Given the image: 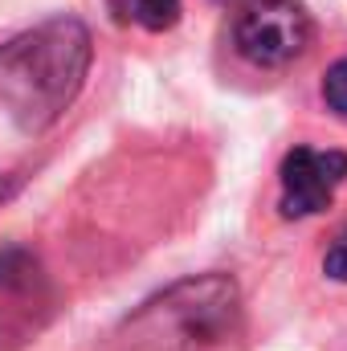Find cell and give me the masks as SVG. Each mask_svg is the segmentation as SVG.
Masks as SVG:
<instances>
[{
  "mask_svg": "<svg viewBox=\"0 0 347 351\" xmlns=\"http://www.w3.org/2000/svg\"><path fill=\"white\" fill-rule=\"evenodd\" d=\"M90 70V33L58 16L0 49V106L25 127L45 131L82 90Z\"/></svg>",
  "mask_w": 347,
  "mask_h": 351,
  "instance_id": "6da1fadb",
  "label": "cell"
},
{
  "mask_svg": "<svg viewBox=\"0 0 347 351\" xmlns=\"http://www.w3.org/2000/svg\"><path fill=\"white\" fill-rule=\"evenodd\" d=\"M233 41L250 66L278 70L311 45V16L298 0H250L237 16Z\"/></svg>",
  "mask_w": 347,
  "mask_h": 351,
  "instance_id": "7a4b0ae2",
  "label": "cell"
},
{
  "mask_svg": "<svg viewBox=\"0 0 347 351\" xmlns=\"http://www.w3.org/2000/svg\"><path fill=\"white\" fill-rule=\"evenodd\" d=\"M347 180V156L344 152H319V147H294L282 160V217L302 221L315 217L331 204Z\"/></svg>",
  "mask_w": 347,
  "mask_h": 351,
  "instance_id": "3957f363",
  "label": "cell"
},
{
  "mask_svg": "<svg viewBox=\"0 0 347 351\" xmlns=\"http://www.w3.org/2000/svg\"><path fill=\"white\" fill-rule=\"evenodd\" d=\"M115 8L119 21H131V25H143L152 33L160 29H172L180 21V0H106Z\"/></svg>",
  "mask_w": 347,
  "mask_h": 351,
  "instance_id": "277c9868",
  "label": "cell"
},
{
  "mask_svg": "<svg viewBox=\"0 0 347 351\" xmlns=\"http://www.w3.org/2000/svg\"><path fill=\"white\" fill-rule=\"evenodd\" d=\"M323 98L335 114H347V58L323 74Z\"/></svg>",
  "mask_w": 347,
  "mask_h": 351,
  "instance_id": "5b68a950",
  "label": "cell"
},
{
  "mask_svg": "<svg viewBox=\"0 0 347 351\" xmlns=\"http://www.w3.org/2000/svg\"><path fill=\"white\" fill-rule=\"evenodd\" d=\"M323 269H327V278L347 282V229L331 241V250H327V258H323Z\"/></svg>",
  "mask_w": 347,
  "mask_h": 351,
  "instance_id": "8992f818",
  "label": "cell"
},
{
  "mask_svg": "<svg viewBox=\"0 0 347 351\" xmlns=\"http://www.w3.org/2000/svg\"><path fill=\"white\" fill-rule=\"evenodd\" d=\"M0 196H4V184H0Z\"/></svg>",
  "mask_w": 347,
  "mask_h": 351,
  "instance_id": "52a82bcc",
  "label": "cell"
}]
</instances>
